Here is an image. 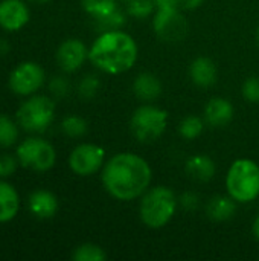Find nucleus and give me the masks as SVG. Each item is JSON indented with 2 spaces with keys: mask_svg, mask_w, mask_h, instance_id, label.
<instances>
[{
  "mask_svg": "<svg viewBox=\"0 0 259 261\" xmlns=\"http://www.w3.org/2000/svg\"><path fill=\"white\" fill-rule=\"evenodd\" d=\"M243 95L250 102H259V76H250L244 83Z\"/></svg>",
  "mask_w": 259,
  "mask_h": 261,
  "instance_id": "obj_27",
  "label": "nucleus"
},
{
  "mask_svg": "<svg viewBox=\"0 0 259 261\" xmlns=\"http://www.w3.org/2000/svg\"><path fill=\"white\" fill-rule=\"evenodd\" d=\"M186 173L198 182H208L215 174V164L208 156H194L186 162Z\"/></svg>",
  "mask_w": 259,
  "mask_h": 261,
  "instance_id": "obj_17",
  "label": "nucleus"
},
{
  "mask_svg": "<svg viewBox=\"0 0 259 261\" xmlns=\"http://www.w3.org/2000/svg\"><path fill=\"white\" fill-rule=\"evenodd\" d=\"M61 128L63 132L67 135V136H72V138H78V136H82L85 132H87V124L84 119L78 118V116H67L63 124H61Z\"/></svg>",
  "mask_w": 259,
  "mask_h": 261,
  "instance_id": "obj_25",
  "label": "nucleus"
},
{
  "mask_svg": "<svg viewBox=\"0 0 259 261\" xmlns=\"http://www.w3.org/2000/svg\"><path fill=\"white\" fill-rule=\"evenodd\" d=\"M226 187L237 202H252L259 196V167L250 159L235 161L227 173Z\"/></svg>",
  "mask_w": 259,
  "mask_h": 261,
  "instance_id": "obj_3",
  "label": "nucleus"
},
{
  "mask_svg": "<svg viewBox=\"0 0 259 261\" xmlns=\"http://www.w3.org/2000/svg\"><path fill=\"white\" fill-rule=\"evenodd\" d=\"M258 44H259V29H258Z\"/></svg>",
  "mask_w": 259,
  "mask_h": 261,
  "instance_id": "obj_37",
  "label": "nucleus"
},
{
  "mask_svg": "<svg viewBox=\"0 0 259 261\" xmlns=\"http://www.w3.org/2000/svg\"><path fill=\"white\" fill-rule=\"evenodd\" d=\"M44 83V70L40 64L24 61L18 64L9 75V87L15 95H32Z\"/></svg>",
  "mask_w": 259,
  "mask_h": 261,
  "instance_id": "obj_8",
  "label": "nucleus"
},
{
  "mask_svg": "<svg viewBox=\"0 0 259 261\" xmlns=\"http://www.w3.org/2000/svg\"><path fill=\"white\" fill-rule=\"evenodd\" d=\"M186 20L177 8L157 9L154 17V31L159 38L168 43H177L186 35Z\"/></svg>",
  "mask_w": 259,
  "mask_h": 261,
  "instance_id": "obj_9",
  "label": "nucleus"
},
{
  "mask_svg": "<svg viewBox=\"0 0 259 261\" xmlns=\"http://www.w3.org/2000/svg\"><path fill=\"white\" fill-rule=\"evenodd\" d=\"M179 132L186 139H195L203 132V121L197 116H188L180 122Z\"/></svg>",
  "mask_w": 259,
  "mask_h": 261,
  "instance_id": "obj_23",
  "label": "nucleus"
},
{
  "mask_svg": "<svg viewBox=\"0 0 259 261\" xmlns=\"http://www.w3.org/2000/svg\"><path fill=\"white\" fill-rule=\"evenodd\" d=\"M29 210L38 219H50L58 211V200L52 193L38 190L29 196Z\"/></svg>",
  "mask_w": 259,
  "mask_h": 261,
  "instance_id": "obj_13",
  "label": "nucleus"
},
{
  "mask_svg": "<svg viewBox=\"0 0 259 261\" xmlns=\"http://www.w3.org/2000/svg\"><path fill=\"white\" fill-rule=\"evenodd\" d=\"M17 158L24 168L34 171H47L55 165L56 153L47 141L29 138L18 145Z\"/></svg>",
  "mask_w": 259,
  "mask_h": 261,
  "instance_id": "obj_7",
  "label": "nucleus"
},
{
  "mask_svg": "<svg viewBox=\"0 0 259 261\" xmlns=\"http://www.w3.org/2000/svg\"><path fill=\"white\" fill-rule=\"evenodd\" d=\"M191 78L200 87L212 86L217 80V67L209 58H197L191 64Z\"/></svg>",
  "mask_w": 259,
  "mask_h": 261,
  "instance_id": "obj_16",
  "label": "nucleus"
},
{
  "mask_svg": "<svg viewBox=\"0 0 259 261\" xmlns=\"http://www.w3.org/2000/svg\"><path fill=\"white\" fill-rule=\"evenodd\" d=\"M154 6H157V9H169V8H179L180 3L179 0H153Z\"/></svg>",
  "mask_w": 259,
  "mask_h": 261,
  "instance_id": "obj_32",
  "label": "nucleus"
},
{
  "mask_svg": "<svg viewBox=\"0 0 259 261\" xmlns=\"http://www.w3.org/2000/svg\"><path fill=\"white\" fill-rule=\"evenodd\" d=\"M98 87H99V81L96 76H85L79 83V93L84 98H92L96 93Z\"/></svg>",
  "mask_w": 259,
  "mask_h": 261,
  "instance_id": "obj_28",
  "label": "nucleus"
},
{
  "mask_svg": "<svg viewBox=\"0 0 259 261\" xmlns=\"http://www.w3.org/2000/svg\"><path fill=\"white\" fill-rule=\"evenodd\" d=\"M90 61L107 73H122L136 63V41L118 29L102 32L89 50Z\"/></svg>",
  "mask_w": 259,
  "mask_h": 261,
  "instance_id": "obj_2",
  "label": "nucleus"
},
{
  "mask_svg": "<svg viewBox=\"0 0 259 261\" xmlns=\"http://www.w3.org/2000/svg\"><path fill=\"white\" fill-rule=\"evenodd\" d=\"M133 89H134V93L140 99L151 101V99H156L160 95L162 84L153 73H140L136 78Z\"/></svg>",
  "mask_w": 259,
  "mask_h": 261,
  "instance_id": "obj_18",
  "label": "nucleus"
},
{
  "mask_svg": "<svg viewBox=\"0 0 259 261\" xmlns=\"http://www.w3.org/2000/svg\"><path fill=\"white\" fill-rule=\"evenodd\" d=\"M203 0H179L180 6L183 8H188V9H192V8H197L198 5H202Z\"/></svg>",
  "mask_w": 259,
  "mask_h": 261,
  "instance_id": "obj_33",
  "label": "nucleus"
},
{
  "mask_svg": "<svg viewBox=\"0 0 259 261\" xmlns=\"http://www.w3.org/2000/svg\"><path fill=\"white\" fill-rule=\"evenodd\" d=\"M32 2H37V3H46V2H49V0H32Z\"/></svg>",
  "mask_w": 259,
  "mask_h": 261,
  "instance_id": "obj_36",
  "label": "nucleus"
},
{
  "mask_svg": "<svg viewBox=\"0 0 259 261\" xmlns=\"http://www.w3.org/2000/svg\"><path fill=\"white\" fill-rule=\"evenodd\" d=\"M67 89H69V84H67V81L64 78H55L50 83V90L56 96H63L67 92Z\"/></svg>",
  "mask_w": 259,
  "mask_h": 261,
  "instance_id": "obj_30",
  "label": "nucleus"
},
{
  "mask_svg": "<svg viewBox=\"0 0 259 261\" xmlns=\"http://www.w3.org/2000/svg\"><path fill=\"white\" fill-rule=\"evenodd\" d=\"M29 21V9L21 0L0 2V26L8 32L20 31Z\"/></svg>",
  "mask_w": 259,
  "mask_h": 261,
  "instance_id": "obj_11",
  "label": "nucleus"
},
{
  "mask_svg": "<svg viewBox=\"0 0 259 261\" xmlns=\"http://www.w3.org/2000/svg\"><path fill=\"white\" fill-rule=\"evenodd\" d=\"M87 57H89V50L85 44L76 38L66 40L56 50V61L60 67L66 72H73L79 69Z\"/></svg>",
  "mask_w": 259,
  "mask_h": 261,
  "instance_id": "obj_12",
  "label": "nucleus"
},
{
  "mask_svg": "<svg viewBox=\"0 0 259 261\" xmlns=\"http://www.w3.org/2000/svg\"><path fill=\"white\" fill-rule=\"evenodd\" d=\"M153 8H154L153 0H131V2H128V12L131 15L139 17V18L147 17Z\"/></svg>",
  "mask_w": 259,
  "mask_h": 261,
  "instance_id": "obj_26",
  "label": "nucleus"
},
{
  "mask_svg": "<svg viewBox=\"0 0 259 261\" xmlns=\"http://www.w3.org/2000/svg\"><path fill=\"white\" fill-rule=\"evenodd\" d=\"M18 139L17 124L6 115H0V147L8 148L14 145Z\"/></svg>",
  "mask_w": 259,
  "mask_h": 261,
  "instance_id": "obj_20",
  "label": "nucleus"
},
{
  "mask_svg": "<svg viewBox=\"0 0 259 261\" xmlns=\"http://www.w3.org/2000/svg\"><path fill=\"white\" fill-rule=\"evenodd\" d=\"M105 190L119 200L139 197L151 182V168L145 159L133 153L113 156L102 170Z\"/></svg>",
  "mask_w": 259,
  "mask_h": 261,
  "instance_id": "obj_1",
  "label": "nucleus"
},
{
  "mask_svg": "<svg viewBox=\"0 0 259 261\" xmlns=\"http://www.w3.org/2000/svg\"><path fill=\"white\" fill-rule=\"evenodd\" d=\"M20 208V199L17 190L8 184L0 180V223L11 222Z\"/></svg>",
  "mask_w": 259,
  "mask_h": 261,
  "instance_id": "obj_15",
  "label": "nucleus"
},
{
  "mask_svg": "<svg viewBox=\"0 0 259 261\" xmlns=\"http://www.w3.org/2000/svg\"><path fill=\"white\" fill-rule=\"evenodd\" d=\"M176 206L177 200L174 193L166 187H156L150 190L142 199V222L150 228H162L172 219Z\"/></svg>",
  "mask_w": 259,
  "mask_h": 261,
  "instance_id": "obj_4",
  "label": "nucleus"
},
{
  "mask_svg": "<svg viewBox=\"0 0 259 261\" xmlns=\"http://www.w3.org/2000/svg\"><path fill=\"white\" fill-rule=\"evenodd\" d=\"M9 49V46L5 43V40H0V54H5Z\"/></svg>",
  "mask_w": 259,
  "mask_h": 261,
  "instance_id": "obj_35",
  "label": "nucleus"
},
{
  "mask_svg": "<svg viewBox=\"0 0 259 261\" xmlns=\"http://www.w3.org/2000/svg\"><path fill=\"white\" fill-rule=\"evenodd\" d=\"M232 116H234V107L224 98L211 99L205 109V118L208 124H211L212 127L226 125L232 119Z\"/></svg>",
  "mask_w": 259,
  "mask_h": 261,
  "instance_id": "obj_14",
  "label": "nucleus"
},
{
  "mask_svg": "<svg viewBox=\"0 0 259 261\" xmlns=\"http://www.w3.org/2000/svg\"><path fill=\"white\" fill-rule=\"evenodd\" d=\"M17 168V161L11 154H2L0 156V177L11 176Z\"/></svg>",
  "mask_w": 259,
  "mask_h": 261,
  "instance_id": "obj_29",
  "label": "nucleus"
},
{
  "mask_svg": "<svg viewBox=\"0 0 259 261\" xmlns=\"http://www.w3.org/2000/svg\"><path fill=\"white\" fill-rule=\"evenodd\" d=\"M168 113L153 106L139 107L131 118V130L142 142L156 141L166 128Z\"/></svg>",
  "mask_w": 259,
  "mask_h": 261,
  "instance_id": "obj_6",
  "label": "nucleus"
},
{
  "mask_svg": "<svg viewBox=\"0 0 259 261\" xmlns=\"http://www.w3.org/2000/svg\"><path fill=\"white\" fill-rule=\"evenodd\" d=\"M73 260L75 261H104L105 260V252L92 243L81 245L75 249L73 252Z\"/></svg>",
  "mask_w": 259,
  "mask_h": 261,
  "instance_id": "obj_22",
  "label": "nucleus"
},
{
  "mask_svg": "<svg viewBox=\"0 0 259 261\" xmlns=\"http://www.w3.org/2000/svg\"><path fill=\"white\" fill-rule=\"evenodd\" d=\"M82 8L95 18L104 17L118 9L114 0H82Z\"/></svg>",
  "mask_w": 259,
  "mask_h": 261,
  "instance_id": "obj_21",
  "label": "nucleus"
},
{
  "mask_svg": "<svg viewBox=\"0 0 259 261\" xmlns=\"http://www.w3.org/2000/svg\"><path fill=\"white\" fill-rule=\"evenodd\" d=\"M55 104L47 96H32L17 110L18 124L27 132H44L53 121Z\"/></svg>",
  "mask_w": 259,
  "mask_h": 261,
  "instance_id": "obj_5",
  "label": "nucleus"
},
{
  "mask_svg": "<svg viewBox=\"0 0 259 261\" xmlns=\"http://www.w3.org/2000/svg\"><path fill=\"white\" fill-rule=\"evenodd\" d=\"M253 236H255L256 240H259V216L256 217L255 223H253Z\"/></svg>",
  "mask_w": 259,
  "mask_h": 261,
  "instance_id": "obj_34",
  "label": "nucleus"
},
{
  "mask_svg": "<svg viewBox=\"0 0 259 261\" xmlns=\"http://www.w3.org/2000/svg\"><path fill=\"white\" fill-rule=\"evenodd\" d=\"M234 214H235V203H234V199L232 197L217 196L208 205V216L212 220L223 222V220L231 219Z\"/></svg>",
  "mask_w": 259,
  "mask_h": 261,
  "instance_id": "obj_19",
  "label": "nucleus"
},
{
  "mask_svg": "<svg viewBox=\"0 0 259 261\" xmlns=\"http://www.w3.org/2000/svg\"><path fill=\"white\" fill-rule=\"evenodd\" d=\"M104 156V148L93 144H81L70 153L69 165L73 173L79 176H90L101 168Z\"/></svg>",
  "mask_w": 259,
  "mask_h": 261,
  "instance_id": "obj_10",
  "label": "nucleus"
},
{
  "mask_svg": "<svg viewBox=\"0 0 259 261\" xmlns=\"http://www.w3.org/2000/svg\"><path fill=\"white\" fill-rule=\"evenodd\" d=\"M182 205H183L186 210H194V208L198 205V197H197L195 194L188 193V194H185V196L182 197Z\"/></svg>",
  "mask_w": 259,
  "mask_h": 261,
  "instance_id": "obj_31",
  "label": "nucleus"
},
{
  "mask_svg": "<svg viewBox=\"0 0 259 261\" xmlns=\"http://www.w3.org/2000/svg\"><path fill=\"white\" fill-rule=\"evenodd\" d=\"M95 20H96L98 28L102 32H105V31H114V29L121 28L124 24V21H125V18H124L122 12L119 9H114L113 12H110V14H107L104 17H99V18H95Z\"/></svg>",
  "mask_w": 259,
  "mask_h": 261,
  "instance_id": "obj_24",
  "label": "nucleus"
}]
</instances>
